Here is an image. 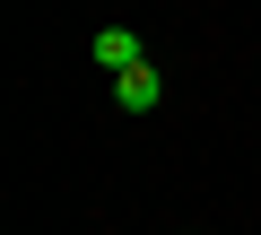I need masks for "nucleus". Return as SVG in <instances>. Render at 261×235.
Masks as SVG:
<instances>
[{
  "mask_svg": "<svg viewBox=\"0 0 261 235\" xmlns=\"http://www.w3.org/2000/svg\"><path fill=\"white\" fill-rule=\"evenodd\" d=\"M157 96H166V79H157V61H140L130 79H113V105H122V113H157Z\"/></svg>",
  "mask_w": 261,
  "mask_h": 235,
  "instance_id": "f257e3e1",
  "label": "nucleus"
},
{
  "mask_svg": "<svg viewBox=\"0 0 261 235\" xmlns=\"http://www.w3.org/2000/svg\"><path fill=\"white\" fill-rule=\"evenodd\" d=\"M140 61H148V53H140V35H130V27H105V35H96V70H113V79H130Z\"/></svg>",
  "mask_w": 261,
  "mask_h": 235,
  "instance_id": "f03ea898",
  "label": "nucleus"
}]
</instances>
